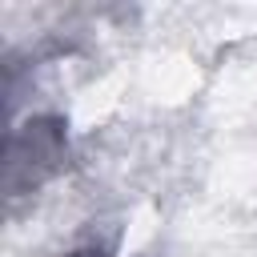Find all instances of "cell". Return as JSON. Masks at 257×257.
Listing matches in <instances>:
<instances>
[{"label": "cell", "mask_w": 257, "mask_h": 257, "mask_svg": "<svg viewBox=\"0 0 257 257\" xmlns=\"http://www.w3.org/2000/svg\"><path fill=\"white\" fill-rule=\"evenodd\" d=\"M72 257H104L100 249H84V253H72Z\"/></svg>", "instance_id": "obj_1"}]
</instances>
